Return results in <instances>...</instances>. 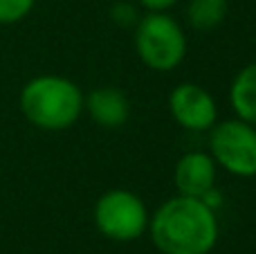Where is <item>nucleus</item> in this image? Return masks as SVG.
Returning a JSON list of instances; mask_svg holds the SVG:
<instances>
[{
	"mask_svg": "<svg viewBox=\"0 0 256 254\" xmlns=\"http://www.w3.org/2000/svg\"><path fill=\"white\" fill-rule=\"evenodd\" d=\"M148 230L162 254H209L218 241L216 212L200 198L182 194L158 207Z\"/></svg>",
	"mask_w": 256,
	"mask_h": 254,
	"instance_id": "nucleus-1",
	"label": "nucleus"
},
{
	"mask_svg": "<svg viewBox=\"0 0 256 254\" xmlns=\"http://www.w3.org/2000/svg\"><path fill=\"white\" fill-rule=\"evenodd\" d=\"M20 110L43 130L70 128L84 110L79 86L66 76L43 74L32 79L20 92Z\"/></svg>",
	"mask_w": 256,
	"mask_h": 254,
	"instance_id": "nucleus-2",
	"label": "nucleus"
},
{
	"mask_svg": "<svg viewBox=\"0 0 256 254\" xmlns=\"http://www.w3.org/2000/svg\"><path fill=\"white\" fill-rule=\"evenodd\" d=\"M135 50L146 68L171 72L186 56V36L171 16L164 12H148L135 25Z\"/></svg>",
	"mask_w": 256,
	"mask_h": 254,
	"instance_id": "nucleus-3",
	"label": "nucleus"
},
{
	"mask_svg": "<svg viewBox=\"0 0 256 254\" xmlns=\"http://www.w3.org/2000/svg\"><path fill=\"white\" fill-rule=\"evenodd\" d=\"M209 156L238 178L256 176V126L243 120L216 122L209 128Z\"/></svg>",
	"mask_w": 256,
	"mask_h": 254,
	"instance_id": "nucleus-4",
	"label": "nucleus"
},
{
	"mask_svg": "<svg viewBox=\"0 0 256 254\" xmlns=\"http://www.w3.org/2000/svg\"><path fill=\"white\" fill-rule=\"evenodd\" d=\"M94 225L110 241H135L148 228V212L137 194L110 189L94 205Z\"/></svg>",
	"mask_w": 256,
	"mask_h": 254,
	"instance_id": "nucleus-5",
	"label": "nucleus"
},
{
	"mask_svg": "<svg viewBox=\"0 0 256 254\" xmlns=\"http://www.w3.org/2000/svg\"><path fill=\"white\" fill-rule=\"evenodd\" d=\"M168 110L173 120L186 130L202 133L218 120V106L214 97L198 84H180L168 97Z\"/></svg>",
	"mask_w": 256,
	"mask_h": 254,
	"instance_id": "nucleus-6",
	"label": "nucleus"
},
{
	"mask_svg": "<svg viewBox=\"0 0 256 254\" xmlns=\"http://www.w3.org/2000/svg\"><path fill=\"white\" fill-rule=\"evenodd\" d=\"M173 180L182 196L200 198L212 187H216V162L204 151L184 153L176 164Z\"/></svg>",
	"mask_w": 256,
	"mask_h": 254,
	"instance_id": "nucleus-7",
	"label": "nucleus"
},
{
	"mask_svg": "<svg viewBox=\"0 0 256 254\" xmlns=\"http://www.w3.org/2000/svg\"><path fill=\"white\" fill-rule=\"evenodd\" d=\"M84 106L88 110L90 120L99 124L102 128H120L130 117V102H128L126 92L120 88H94L84 99Z\"/></svg>",
	"mask_w": 256,
	"mask_h": 254,
	"instance_id": "nucleus-8",
	"label": "nucleus"
},
{
	"mask_svg": "<svg viewBox=\"0 0 256 254\" xmlns=\"http://www.w3.org/2000/svg\"><path fill=\"white\" fill-rule=\"evenodd\" d=\"M230 102L238 120L256 126V63L245 66L234 76L230 88Z\"/></svg>",
	"mask_w": 256,
	"mask_h": 254,
	"instance_id": "nucleus-9",
	"label": "nucleus"
},
{
	"mask_svg": "<svg viewBox=\"0 0 256 254\" xmlns=\"http://www.w3.org/2000/svg\"><path fill=\"white\" fill-rule=\"evenodd\" d=\"M227 9H230L227 0H191L186 7V18H189L191 27L207 32L225 20Z\"/></svg>",
	"mask_w": 256,
	"mask_h": 254,
	"instance_id": "nucleus-10",
	"label": "nucleus"
},
{
	"mask_svg": "<svg viewBox=\"0 0 256 254\" xmlns=\"http://www.w3.org/2000/svg\"><path fill=\"white\" fill-rule=\"evenodd\" d=\"M36 0H0V25L18 22L32 12Z\"/></svg>",
	"mask_w": 256,
	"mask_h": 254,
	"instance_id": "nucleus-11",
	"label": "nucleus"
},
{
	"mask_svg": "<svg viewBox=\"0 0 256 254\" xmlns=\"http://www.w3.org/2000/svg\"><path fill=\"white\" fill-rule=\"evenodd\" d=\"M110 18L117 22L120 27H135L140 16H137V9L130 2H117L110 9Z\"/></svg>",
	"mask_w": 256,
	"mask_h": 254,
	"instance_id": "nucleus-12",
	"label": "nucleus"
},
{
	"mask_svg": "<svg viewBox=\"0 0 256 254\" xmlns=\"http://www.w3.org/2000/svg\"><path fill=\"white\" fill-rule=\"evenodd\" d=\"M200 200H202L204 205L209 207V210H214V212H216L218 207L222 205V194H220V189L212 187L207 194H202V196H200Z\"/></svg>",
	"mask_w": 256,
	"mask_h": 254,
	"instance_id": "nucleus-13",
	"label": "nucleus"
},
{
	"mask_svg": "<svg viewBox=\"0 0 256 254\" xmlns=\"http://www.w3.org/2000/svg\"><path fill=\"white\" fill-rule=\"evenodd\" d=\"M137 2H140L144 9H148V12H166V9H171L173 4L178 2V0H137Z\"/></svg>",
	"mask_w": 256,
	"mask_h": 254,
	"instance_id": "nucleus-14",
	"label": "nucleus"
}]
</instances>
